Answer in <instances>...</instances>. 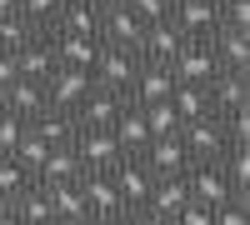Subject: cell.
Wrapping results in <instances>:
<instances>
[{
  "instance_id": "obj_33",
  "label": "cell",
  "mask_w": 250,
  "mask_h": 225,
  "mask_svg": "<svg viewBox=\"0 0 250 225\" xmlns=\"http://www.w3.org/2000/svg\"><path fill=\"white\" fill-rule=\"evenodd\" d=\"M140 25H155V20H170V0H120Z\"/></svg>"
},
{
  "instance_id": "obj_37",
  "label": "cell",
  "mask_w": 250,
  "mask_h": 225,
  "mask_svg": "<svg viewBox=\"0 0 250 225\" xmlns=\"http://www.w3.org/2000/svg\"><path fill=\"white\" fill-rule=\"evenodd\" d=\"M215 225H250V200L235 195V200H225V205H215Z\"/></svg>"
},
{
  "instance_id": "obj_42",
  "label": "cell",
  "mask_w": 250,
  "mask_h": 225,
  "mask_svg": "<svg viewBox=\"0 0 250 225\" xmlns=\"http://www.w3.org/2000/svg\"><path fill=\"white\" fill-rule=\"evenodd\" d=\"M140 225H175V215H140Z\"/></svg>"
},
{
  "instance_id": "obj_46",
  "label": "cell",
  "mask_w": 250,
  "mask_h": 225,
  "mask_svg": "<svg viewBox=\"0 0 250 225\" xmlns=\"http://www.w3.org/2000/svg\"><path fill=\"white\" fill-rule=\"evenodd\" d=\"M210 5H220V0H210Z\"/></svg>"
},
{
  "instance_id": "obj_15",
  "label": "cell",
  "mask_w": 250,
  "mask_h": 225,
  "mask_svg": "<svg viewBox=\"0 0 250 225\" xmlns=\"http://www.w3.org/2000/svg\"><path fill=\"white\" fill-rule=\"evenodd\" d=\"M80 175H85L80 155H75L70 145H55L45 160H40V170H35V185H40V190H55V185H80Z\"/></svg>"
},
{
  "instance_id": "obj_12",
  "label": "cell",
  "mask_w": 250,
  "mask_h": 225,
  "mask_svg": "<svg viewBox=\"0 0 250 225\" xmlns=\"http://www.w3.org/2000/svg\"><path fill=\"white\" fill-rule=\"evenodd\" d=\"M80 195H85V205H90V220H110V215L125 210V200H120L115 180L105 170H85L80 175Z\"/></svg>"
},
{
  "instance_id": "obj_31",
  "label": "cell",
  "mask_w": 250,
  "mask_h": 225,
  "mask_svg": "<svg viewBox=\"0 0 250 225\" xmlns=\"http://www.w3.org/2000/svg\"><path fill=\"white\" fill-rule=\"evenodd\" d=\"M140 115H145V125H150V135H175V130H180V115H175V105H170V100L140 105Z\"/></svg>"
},
{
  "instance_id": "obj_18",
  "label": "cell",
  "mask_w": 250,
  "mask_h": 225,
  "mask_svg": "<svg viewBox=\"0 0 250 225\" xmlns=\"http://www.w3.org/2000/svg\"><path fill=\"white\" fill-rule=\"evenodd\" d=\"M210 50H215V65L220 70H235V75H250V30H215L210 35Z\"/></svg>"
},
{
  "instance_id": "obj_6",
  "label": "cell",
  "mask_w": 250,
  "mask_h": 225,
  "mask_svg": "<svg viewBox=\"0 0 250 225\" xmlns=\"http://www.w3.org/2000/svg\"><path fill=\"white\" fill-rule=\"evenodd\" d=\"M185 45V35L175 20H155V25H140V40H135V55L145 65H170L175 50Z\"/></svg>"
},
{
  "instance_id": "obj_43",
  "label": "cell",
  "mask_w": 250,
  "mask_h": 225,
  "mask_svg": "<svg viewBox=\"0 0 250 225\" xmlns=\"http://www.w3.org/2000/svg\"><path fill=\"white\" fill-rule=\"evenodd\" d=\"M20 10V0H0V20H5V15H15Z\"/></svg>"
},
{
  "instance_id": "obj_5",
  "label": "cell",
  "mask_w": 250,
  "mask_h": 225,
  "mask_svg": "<svg viewBox=\"0 0 250 225\" xmlns=\"http://www.w3.org/2000/svg\"><path fill=\"white\" fill-rule=\"evenodd\" d=\"M185 190H190V200H200V205H225V200H235L220 160H190V165H185Z\"/></svg>"
},
{
  "instance_id": "obj_30",
  "label": "cell",
  "mask_w": 250,
  "mask_h": 225,
  "mask_svg": "<svg viewBox=\"0 0 250 225\" xmlns=\"http://www.w3.org/2000/svg\"><path fill=\"white\" fill-rule=\"evenodd\" d=\"M20 20H25L30 30H50L55 25V15H60V0H20Z\"/></svg>"
},
{
  "instance_id": "obj_35",
  "label": "cell",
  "mask_w": 250,
  "mask_h": 225,
  "mask_svg": "<svg viewBox=\"0 0 250 225\" xmlns=\"http://www.w3.org/2000/svg\"><path fill=\"white\" fill-rule=\"evenodd\" d=\"M220 25L225 30H250V0H220Z\"/></svg>"
},
{
  "instance_id": "obj_40",
  "label": "cell",
  "mask_w": 250,
  "mask_h": 225,
  "mask_svg": "<svg viewBox=\"0 0 250 225\" xmlns=\"http://www.w3.org/2000/svg\"><path fill=\"white\" fill-rule=\"evenodd\" d=\"M100 225H140V210H120V215H110V220H100Z\"/></svg>"
},
{
  "instance_id": "obj_38",
  "label": "cell",
  "mask_w": 250,
  "mask_h": 225,
  "mask_svg": "<svg viewBox=\"0 0 250 225\" xmlns=\"http://www.w3.org/2000/svg\"><path fill=\"white\" fill-rule=\"evenodd\" d=\"M175 225H215V205H200V200H185L175 210Z\"/></svg>"
},
{
  "instance_id": "obj_47",
  "label": "cell",
  "mask_w": 250,
  "mask_h": 225,
  "mask_svg": "<svg viewBox=\"0 0 250 225\" xmlns=\"http://www.w3.org/2000/svg\"><path fill=\"white\" fill-rule=\"evenodd\" d=\"M0 205H5V200H0Z\"/></svg>"
},
{
  "instance_id": "obj_10",
  "label": "cell",
  "mask_w": 250,
  "mask_h": 225,
  "mask_svg": "<svg viewBox=\"0 0 250 225\" xmlns=\"http://www.w3.org/2000/svg\"><path fill=\"white\" fill-rule=\"evenodd\" d=\"M110 180H115V190H120V200H125V210H140L145 195H150V185H155V175L145 170L140 155H125L120 165L110 170Z\"/></svg>"
},
{
  "instance_id": "obj_16",
  "label": "cell",
  "mask_w": 250,
  "mask_h": 225,
  "mask_svg": "<svg viewBox=\"0 0 250 225\" xmlns=\"http://www.w3.org/2000/svg\"><path fill=\"white\" fill-rule=\"evenodd\" d=\"M205 90H210V110L215 115H230V110L250 105V80L235 75V70H215L210 80H205Z\"/></svg>"
},
{
  "instance_id": "obj_14",
  "label": "cell",
  "mask_w": 250,
  "mask_h": 225,
  "mask_svg": "<svg viewBox=\"0 0 250 225\" xmlns=\"http://www.w3.org/2000/svg\"><path fill=\"white\" fill-rule=\"evenodd\" d=\"M100 45H130L135 50V40H140V20L120 5V0H105L100 5V30H95Z\"/></svg>"
},
{
  "instance_id": "obj_7",
  "label": "cell",
  "mask_w": 250,
  "mask_h": 225,
  "mask_svg": "<svg viewBox=\"0 0 250 225\" xmlns=\"http://www.w3.org/2000/svg\"><path fill=\"white\" fill-rule=\"evenodd\" d=\"M90 85H95V80H90V70H50L45 75V105L50 110H80V100H85L90 95Z\"/></svg>"
},
{
  "instance_id": "obj_29",
  "label": "cell",
  "mask_w": 250,
  "mask_h": 225,
  "mask_svg": "<svg viewBox=\"0 0 250 225\" xmlns=\"http://www.w3.org/2000/svg\"><path fill=\"white\" fill-rule=\"evenodd\" d=\"M220 170H225V180H230L235 195H250V150H225Z\"/></svg>"
},
{
  "instance_id": "obj_39",
  "label": "cell",
  "mask_w": 250,
  "mask_h": 225,
  "mask_svg": "<svg viewBox=\"0 0 250 225\" xmlns=\"http://www.w3.org/2000/svg\"><path fill=\"white\" fill-rule=\"evenodd\" d=\"M15 75H20V70H15V50H0V90H5Z\"/></svg>"
},
{
  "instance_id": "obj_13",
  "label": "cell",
  "mask_w": 250,
  "mask_h": 225,
  "mask_svg": "<svg viewBox=\"0 0 250 225\" xmlns=\"http://www.w3.org/2000/svg\"><path fill=\"white\" fill-rule=\"evenodd\" d=\"M130 105L120 90H105V85H90V95L80 100V110H75V125H100V130H110L115 125V115Z\"/></svg>"
},
{
  "instance_id": "obj_41",
  "label": "cell",
  "mask_w": 250,
  "mask_h": 225,
  "mask_svg": "<svg viewBox=\"0 0 250 225\" xmlns=\"http://www.w3.org/2000/svg\"><path fill=\"white\" fill-rule=\"evenodd\" d=\"M0 225H25V220H20V215H15L10 205H0Z\"/></svg>"
},
{
  "instance_id": "obj_26",
  "label": "cell",
  "mask_w": 250,
  "mask_h": 225,
  "mask_svg": "<svg viewBox=\"0 0 250 225\" xmlns=\"http://www.w3.org/2000/svg\"><path fill=\"white\" fill-rule=\"evenodd\" d=\"M45 195H50L55 225H80V220H90V205H85V195H80V185H55V190H45Z\"/></svg>"
},
{
  "instance_id": "obj_32",
  "label": "cell",
  "mask_w": 250,
  "mask_h": 225,
  "mask_svg": "<svg viewBox=\"0 0 250 225\" xmlns=\"http://www.w3.org/2000/svg\"><path fill=\"white\" fill-rule=\"evenodd\" d=\"M25 185H30V175L20 170L15 160H10V155H0V200H5V205H10V200H15L20 190H25Z\"/></svg>"
},
{
  "instance_id": "obj_36",
  "label": "cell",
  "mask_w": 250,
  "mask_h": 225,
  "mask_svg": "<svg viewBox=\"0 0 250 225\" xmlns=\"http://www.w3.org/2000/svg\"><path fill=\"white\" fill-rule=\"evenodd\" d=\"M20 135H25V120L10 115V110H0V155H10L20 145Z\"/></svg>"
},
{
  "instance_id": "obj_25",
  "label": "cell",
  "mask_w": 250,
  "mask_h": 225,
  "mask_svg": "<svg viewBox=\"0 0 250 225\" xmlns=\"http://www.w3.org/2000/svg\"><path fill=\"white\" fill-rule=\"evenodd\" d=\"M10 210H15L20 220H25V225H55V210H50V195L40 190L35 180H30V185H25V190H20V195L10 200Z\"/></svg>"
},
{
  "instance_id": "obj_22",
  "label": "cell",
  "mask_w": 250,
  "mask_h": 225,
  "mask_svg": "<svg viewBox=\"0 0 250 225\" xmlns=\"http://www.w3.org/2000/svg\"><path fill=\"white\" fill-rule=\"evenodd\" d=\"M110 135H115V145H120L125 155H140L145 145H150V125H145V115H140V105H125V110L115 115V125H110Z\"/></svg>"
},
{
  "instance_id": "obj_24",
  "label": "cell",
  "mask_w": 250,
  "mask_h": 225,
  "mask_svg": "<svg viewBox=\"0 0 250 225\" xmlns=\"http://www.w3.org/2000/svg\"><path fill=\"white\" fill-rule=\"evenodd\" d=\"M50 30H60V35H95V30H100V5H95V0L60 5V15H55Z\"/></svg>"
},
{
  "instance_id": "obj_8",
  "label": "cell",
  "mask_w": 250,
  "mask_h": 225,
  "mask_svg": "<svg viewBox=\"0 0 250 225\" xmlns=\"http://www.w3.org/2000/svg\"><path fill=\"white\" fill-rule=\"evenodd\" d=\"M170 20L180 25L185 40H210L220 30V5H210V0H170Z\"/></svg>"
},
{
  "instance_id": "obj_20",
  "label": "cell",
  "mask_w": 250,
  "mask_h": 225,
  "mask_svg": "<svg viewBox=\"0 0 250 225\" xmlns=\"http://www.w3.org/2000/svg\"><path fill=\"white\" fill-rule=\"evenodd\" d=\"M15 70L25 75V80H45V75L55 70V45H50V35H45V30H35L25 45L15 50Z\"/></svg>"
},
{
  "instance_id": "obj_45",
  "label": "cell",
  "mask_w": 250,
  "mask_h": 225,
  "mask_svg": "<svg viewBox=\"0 0 250 225\" xmlns=\"http://www.w3.org/2000/svg\"><path fill=\"white\" fill-rule=\"evenodd\" d=\"M95 5H105V0H95Z\"/></svg>"
},
{
  "instance_id": "obj_44",
  "label": "cell",
  "mask_w": 250,
  "mask_h": 225,
  "mask_svg": "<svg viewBox=\"0 0 250 225\" xmlns=\"http://www.w3.org/2000/svg\"><path fill=\"white\" fill-rule=\"evenodd\" d=\"M80 225H100V220H80Z\"/></svg>"
},
{
  "instance_id": "obj_17",
  "label": "cell",
  "mask_w": 250,
  "mask_h": 225,
  "mask_svg": "<svg viewBox=\"0 0 250 225\" xmlns=\"http://www.w3.org/2000/svg\"><path fill=\"white\" fill-rule=\"evenodd\" d=\"M50 45H55V65L60 70H90L95 55H100V40L95 35H60V30H45Z\"/></svg>"
},
{
  "instance_id": "obj_2",
  "label": "cell",
  "mask_w": 250,
  "mask_h": 225,
  "mask_svg": "<svg viewBox=\"0 0 250 225\" xmlns=\"http://www.w3.org/2000/svg\"><path fill=\"white\" fill-rule=\"evenodd\" d=\"M70 150L80 155V165H85V170H105V175L125 160V150L115 145V135H110V130H100V125H80L75 140H70Z\"/></svg>"
},
{
  "instance_id": "obj_23",
  "label": "cell",
  "mask_w": 250,
  "mask_h": 225,
  "mask_svg": "<svg viewBox=\"0 0 250 225\" xmlns=\"http://www.w3.org/2000/svg\"><path fill=\"white\" fill-rule=\"evenodd\" d=\"M75 130H80V125H75V115H70V110H40V115L30 120V135H40L50 150H55V145H70Z\"/></svg>"
},
{
  "instance_id": "obj_27",
  "label": "cell",
  "mask_w": 250,
  "mask_h": 225,
  "mask_svg": "<svg viewBox=\"0 0 250 225\" xmlns=\"http://www.w3.org/2000/svg\"><path fill=\"white\" fill-rule=\"evenodd\" d=\"M170 105H175V115H180V125L215 115V110H210V90H205V85H175V90H170Z\"/></svg>"
},
{
  "instance_id": "obj_28",
  "label": "cell",
  "mask_w": 250,
  "mask_h": 225,
  "mask_svg": "<svg viewBox=\"0 0 250 225\" xmlns=\"http://www.w3.org/2000/svg\"><path fill=\"white\" fill-rule=\"evenodd\" d=\"M45 155H50V145H45L40 135H30V125H25V135H20V145L10 150V160H15V165L25 170L30 180H35V170H40V160H45Z\"/></svg>"
},
{
  "instance_id": "obj_21",
  "label": "cell",
  "mask_w": 250,
  "mask_h": 225,
  "mask_svg": "<svg viewBox=\"0 0 250 225\" xmlns=\"http://www.w3.org/2000/svg\"><path fill=\"white\" fill-rule=\"evenodd\" d=\"M185 200H190V190H185V175H155L150 195H145L140 215H175Z\"/></svg>"
},
{
  "instance_id": "obj_19",
  "label": "cell",
  "mask_w": 250,
  "mask_h": 225,
  "mask_svg": "<svg viewBox=\"0 0 250 225\" xmlns=\"http://www.w3.org/2000/svg\"><path fill=\"white\" fill-rule=\"evenodd\" d=\"M170 90H175L170 70H165V65H145V60H140V70L130 80V90H125V100H130V105H155V100H170Z\"/></svg>"
},
{
  "instance_id": "obj_1",
  "label": "cell",
  "mask_w": 250,
  "mask_h": 225,
  "mask_svg": "<svg viewBox=\"0 0 250 225\" xmlns=\"http://www.w3.org/2000/svg\"><path fill=\"white\" fill-rule=\"evenodd\" d=\"M135 70H140V55H135L130 45H100L95 65H90V80L125 95V90H130V80H135Z\"/></svg>"
},
{
  "instance_id": "obj_9",
  "label": "cell",
  "mask_w": 250,
  "mask_h": 225,
  "mask_svg": "<svg viewBox=\"0 0 250 225\" xmlns=\"http://www.w3.org/2000/svg\"><path fill=\"white\" fill-rule=\"evenodd\" d=\"M0 110H10V115H20V120L30 125L40 110H50V105H45V80H25V75H15L10 85L0 90Z\"/></svg>"
},
{
  "instance_id": "obj_3",
  "label": "cell",
  "mask_w": 250,
  "mask_h": 225,
  "mask_svg": "<svg viewBox=\"0 0 250 225\" xmlns=\"http://www.w3.org/2000/svg\"><path fill=\"white\" fill-rule=\"evenodd\" d=\"M180 145H185L190 160H225V150H230V140H225V120L220 115H205V120L180 125Z\"/></svg>"
},
{
  "instance_id": "obj_11",
  "label": "cell",
  "mask_w": 250,
  "mask_h": 225,
  "mask_svg": "<svg viewBox=\"0 0 250 225\" xmlns=\"http://www.w3.org/2000/svg\"><path fill=\"white\" fill-rule=\"evenodd\" d=\"M140 160H145L150 175H185V165H190V155L180 145V130L175 135H150V145L140 150Z\"/></svg>"
},
{
  "instance_id": "obj_34",
  "label": "cell",
  "mask_w": 250,
  "mask_h": 225,
  "mask_svg": "<svg viewBox=\"0 0 250 225\" xmlns=\"http://www.w3.org/2000/svg\"><path fill=\"white\" fill-rule=\"evenodd\" d=\"M30 35H35V30H30L20 15H5V20H0V50H20Z\"/></svg>"
},
{
  "instance_id": "obj_4",
  "label": "cell",
  "mask_w": 250,
  "mask_h": 225,
  "mask_svg": "<svg viewBox=\"0 0 250 225\" xmlns=\"http://www.w3.org/2000/svg\"><path fill=\"white\" fill-rule=\"evenodd\" d=\"M165 70H170V80H175V85H205V80H210L220 65H215L210 40H185V45L175 50V60H170Z\"/></svg>"
}]
</instances>
